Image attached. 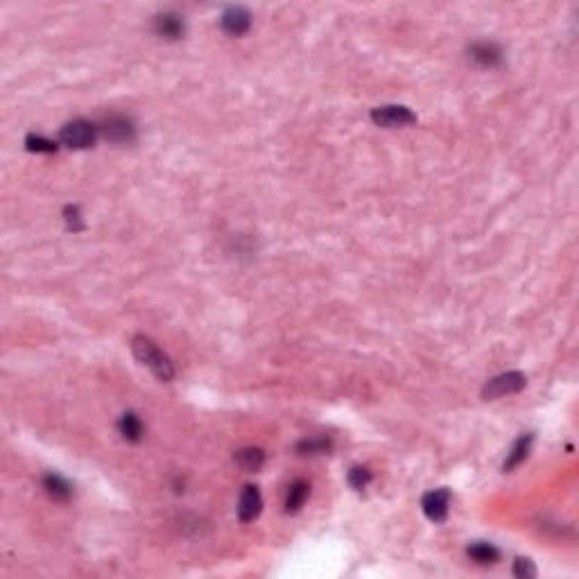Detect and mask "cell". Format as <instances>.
Wrapping results in <instances>:
<instances>
[{"label":"cell","instance_id":"cell-1","mask_svg":"<svg viewBox=\"0 0 579 579\" xmlns=\"http://www.w3.org/2000/svg\"><path fill=\"white\" fill-rule=\"evenodd\" d=\"M131 351H134V355H136V360L150 369V372L158 380H166V383H168V380L175 378V367H172V360L156 347L154 340L145 337V335H136L131 340Z\"/></svg>","mask_w":579,"mask_h":579},{"label":"cell","instance_id":"cell-2","mask_svg":"<svg viewBox=\"0 0 579 579\" xmlns=\"http://www.w3.org/2000/svg\"><path fill=\"white\" fill-rule=\"evenodd\" d=\"M97 131H100V127H95L89 120H72L61 127L59 143L70 147V150H86V147L95 145Z\"/></svg>","mask_w":579,"mask_h":579},{"label":"cell","instance_id":"cell-3","mask_svg":"<svg viewBox=\"0 0 579 579\" xmlns=\"http://www.w3.org/2000/svg\"><path fill=\"white\" fill-rule=\"evenodd\" d=\"M527 383V378L521 372H507L496 378H491L482 387V399L485 401H496L500 396H509V394H519Z\"/></svg>","mask_w":579,"mask_h":579},{"label":"cell","instance_id":"cell-4","mask_svg":"<svg viewBox=\"0 0 579 579\" xmlns=\"http://www.w3.org/2000/svg\"><path fill=\"white\" fill-rule=\"evenodd\" d=\"M372 120L378 127H387V129H396V127H408L416 122V116L408 107L403 104H383L376 107L372 111Z\"/></svg>","mask_w":579,"mask_h":579},{"label":"cell","instance_id":"cell-5","mask_svg":"<svg viewBox=\"0 0 579 579\" xmlns=\"http://www.w3.org/2000/svg\"><path fill=\"white\" fill-rule=\"evenodd\" d=\"M448 507H450V494L446 489H437L430 491V494L423 496L421 500V509L433 523H443L448 516Z\"/></svg>","mask_w":579,"mask_h":579},{"label":"cell","instance_id":"cell-6","mask_svg":"<svg viewBox=\"0 0 579 579\" xmlns=\"http://www.w3.org/2000/svg\"><path fill=\"white\" fill-rule=\"evenodd\" d=\"M100 131L111 143H131L134 139H136V127L131 125V120L122 118V116H111L109 120H104Z\"/></svg>","mask_w":579,"mask_h":579},{"label":"cell","instance_id":"cell-7","mask_svg":"<svg viewBox=\"0 0 579 579\" xmlns=\"http://www.w3.org/2000/svg\"><path fill=\"white\" fill-rule=\"evenodd\" d=\"M261 512H263V496H261V491H258V487L247 485V487L242 489L240 500H238V516H240V521L242 523H251V521L258 519V516H261Z\"/></svg>","mask_w":579,"mask_h":579},{"label":"cell","instance_id":"cell-8","mask_svg":"<svg viewBox=\"0 0 579 579\" xmlns=\"http://www.w3.org/2000/svg\"><path fill=\"white\" fill-rule=\"evenodd\" d=\"M220 23H222V30L224 32H229L233 36H240L251 28V14L244 7H227Z\"/></svg>","mask_w":579,"mask_h":579},{"label":"cell","instance_id":"cell-9","mask_svg":"<svg viewBox=\"0 0 579 579\" xmlns=\"http://www.w3.org/2000/svg\"><path fill=\"white\" fill-rule=\"evenodd\" d=\"M154 30H156V34L158 36H163V39H181L183 36V21H181V16H177V14H172V11H163V14H158L156 18H154Z\"/></svg>","mask_w":579,"mask_h":579},{"label":"cell","instance_id":"cell-10","mask_svg":"<svg viewBox=\"0 0 579 579\" xmlns=\"http://www.w3.org/2000/svg\"><path fill=\"white\" fill-rule=\"evenodd\" d=\"M469 53H471V59L480 66H496L502 61V50L496 43H489V41L473 43L469 48Z\"/></svg>","mask_w":579,"mask_h":579},{"label":"cell","instance_id":"cell-11","mask_svg":"<svg viewBox=\"0 0 579 579\" xmlns=\"http://www.w3.org/2000/svg\"><path fill=\"white\" fill-rule=\"evenodd\" d=\"M532 441H534L532 435H523V437L516 439V443L512 446V450L507 453V460H504L502 469H504V471H514L516 466H521V464L527 460L529 450H532Z\"/></svg>","mask_w":579,"mask_h":579},{"label":"cell","instance_id":"cell-12","mask_svg":"<svg viewBox=\"0 0 579 579\" xmlns=\"http://www.w3.org/2000/svg\"><path fill=\"white\" fill-rule=\"evenodd\" d=\"M310 496V485L305 482V480H294V482L288 487V494H286V512L288 514H294L303 507V502Z\"/></svg>","mask_w":579,"mask_h":579},{"label":"cell","instance_id":"cell-13","mask_svg":"<svg viewBox=\"0 0 579 579\" xmlns=\"http://www.w3.org/2000/svg\"><path fill=\"white\" fill-rule=\"evenodd\" d=\"M236 464L240 466L242 471H247V473H256V471H261L263 469V464H265V450L263 448H240L236 453Z\"/></svg>","mask_w":579,"mask_h":579},{"label":"cell","instance_id":"cell-14","mask_svg":"<svg viewBox=\"0 0 579 579\" xmlns=\"http://www.w3.org/2000/svg\"><path fill=\"white\" fill-rule=\"evenodd\" d=\"M43 489H45V494L50 496L53 500H57V502H66V500H70V496H72V487L66 482L64 477H61V475H55V473H50V475H45V477H43Z\"/></svg>","mask_w":579,"mask_h":579},{"label":"cell","instance_id":"cell-15","mask_svg":"<svg viewBox=\"0 0 579 579\" xmlns=\"http://www.w3.org/2000/svg\"><path fill=\"white\" fill-rule=\"evenodd\" d=\"M118 430H120V435L125 437L127 441H131V443H139L143 439V433H145L141 418L134 414V412H125V414L120 416Z\"/></svg>","mask_w":579,"mask_h":579},{"label":"cell","instance_id":"cell-16","mask_svg":"<svg viewBox=\"0 0 579 579\" xmlns=\"http://www.w3.org/2000/svg\"><path fill=\"white\" fill-rule=\"evenodd\" d=\"M466 554L475 561V563H496L500 559V550L496 546H491V543H485V541H475V543L469 546V550H466Z\"/></svg>","mask_w":579,"mask_h":579},{"label":"cell","instance_id":"cell-17","mask_svg":"<svg viewBox=\"0 0 579 579\" xmlns=\"http://www.w3.org/2000/svg\"><path fill=\"white\" fill-rule=\"evenodd\" d=\"M330 448H332V441L328 437H310V439H301L297 443L299 455H324Z\"/></svg>","mask_w":579,"mask_h":579},{"label":"cell","instance_id":"cell-18","mask_svg":"<svg viewBox=\"0 0 579 579\" xmlns=\"http://www.w3.org/2000/svg\"><path fill=\"white\" fill-rule=\"evenodd\" d=\"M26 147L30 152H39V154H50L57 150V143L50 141V139H43V136H36V134H30L26 139Z\"/></svg>","mask_w":579,"mask_h":579},{"label":"cell","instance_id":"cell-19","mask_svg":"<svg viewBox=\"0 0 579 579\" xmlns=\"http://www.w3.org/2000/svg\"><path fill=\"white\" fill-rule=\"evenodd\" d=\"M369 482H372V471L364 469V466H353V469L349 471V485H351L355 491L367 489Z\"/></svg>","mask_w":579,"mask_h":579},{"label":"cell","instance_id":"cell-20","mask_svg":"<svg viewBox=\"0 0 579 579\" xmlns=\"http://www.w3.org/2000/svg\"><path fill=\"white\" fill-rule=\"evenodd\" d=\"M514 575L521 577V579H529V577H536V568H534V563L529 561V559H516Z\"/></svg>","mask_w":579,"mask_h":579},{"label":"cell","instance_id":"cell-21","mask_svg":"<svg viewBox=\"0 0 579 579\" xmlns=\"http://www.w3.org/2000/svg\"><path fill=\"white\" fill-rule=\"evenodd\" d=\"M64 215H66V224H68V229H72V231L84 229V224H82V215H80V208H77V206H66V208H64Z\"/></svg>","mask_w":579,"mask_h":579}]
</instances>
